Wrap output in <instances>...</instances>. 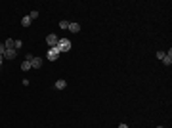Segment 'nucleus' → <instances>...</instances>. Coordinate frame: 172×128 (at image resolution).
I'll return each instance as SVG.
<instances>
[{"label": "nucleus", "mask_w": 172, "mask_h": 128, "mask_svg": "<svg viewBox=\"0 0 172 128\" xmlns=\"http://www.w3.org/2000/svg\"><path fill=\"white\" fill-rule=\"evenodd\" d=\"M57 50L63 54V52H69L71 50V40H69L67 37H61L59 40H57Z\"/></svg>", "instance_id": "f257e3e1"}, {"label": "nucleus", "mask_w": 172, "mask_h": 128, "mask_svg": "<svg viewBox=\"0 0 172 128\" xmlns=\"http://www.w3.org/2000/svg\"><path fill=\"white\" fill-rule=\"evenodd\" d=\"M59 54H61V52L57 50V46H54V48H48V54H46V59H48V61H56V59L59 58Z\"/></svg>", "instance_id": "f03ea898"}, {"label": "nucleus", "mask_w": 172, "mask_h": 128, "mask_svg": "<svg viewBox=\"0 0 172 128\" xmlns=\"http://www.w3.org/2000/svg\"><path fill=\"white\" fill-rule=\"evenodd\" d=\"M57 40H59V37H57V35H54V33H52V35H48V37H46V42H48V46H50V48L57 46Z\"/></svg>", "instance_id": "7ed1b4c3"}, {"label": "nucleus", "mask_w": 172, "mask_h": 128, "mask_svg": "<svg viewBox=\"0 0 172 128\" xmlns=\"http://www.w3.org/2000/svg\"><path fill=\"white\" fill-rule=\"evenodd\" d=\"M29 63H31V69H40V67H42V63H44V59L42 58H33Z\"/></svg>", "instance_id": "20e7f679"}, {"label": "nucleus", "mask_w": 172, "mask_h": 128, "mask_svg": "<svg viewBox=\"0 0 172 128\" xmlns=\"http://www.w3.org/2000/svg\"><path fill=\"white\" fill-rule=\"evenodd\" d=\"M163 63H165L166 67H170V65H172V50L165 52V58H163Z\"/></svg>", "instance_id": "39448f33"}, {"label": "nucleus", "mask_w": 172, "mask_h": 128, "mask_svg": "<svg viewBox=\"0 0 172 128\" xmlns=\"http://www.w3.org/2000/svg\"><path fill=\"white\" fill-rule=\"evenodd\" d=\"M4 46H6V50H15V40L14 38H8V40L4 42Z\"/></svg>", "instance_id": "423d86ee"}, {"label": "nucleus", "mask_w": 172, "mask_h": 128, "mask_svg": "<svg viewBox=\"0 0 172 128\" xmlns=\"http://www.w3.org/2000/svg\"><path fill=\"white\" fill-rule=\"evenodd\" d=\"M15 55H17L15 50H6V52H4V58H6V59H15Z\"/></svg>", "instance_id": "0eeeda50"}, {"label": "nucleus", "mask_w": 172, "mask_h": 128, "mask_svg": "<svg viewBox=\"0 0 172 128\" xmlns=\"http://www.w3.org/2000/svg\"><path fill=\"white\" fill-rule=\"evenodd\" d=\"M69 31H71L73 35H77L80 31V25H79V23H69Z\"/></svg>", "instance_id": "6e6552de"}, {"label": "nucleus", "mask_w": 172, "mask_h": 128, "mask_svg": "<svg viewBox=\"0 0 172 128\" xmlns=\"http://www.w3.org/2000/svg\"><path fill=\"white\" fill-rule=\"evenodd\" d=\"M65 86H67V82H65V81H63V78H59V81H57V82H56V88H57V90H63V88H65Z\"/></svg>", "instance_id": "1a4fd4ad"}, {"label": "nucleus", "mask_w": 172, "mask_h": 128, "mask_svg": "<svg viewBox=\"0 0 172 128\" xmlns=\"http://www.w3.org/2000/svg\"><path fill=\"white\" fill-rule=\"evenodd\" d=\"M21 25L23 27H29V25H31V17H29V15H25V17L21 19Z\"/></svg>", "instance_id": "9d476101"}, {"label": "nucleus", "mask_w": 172, "mask_h": 128, "mask_svg": "<svg viewBox=\"0 0 172 128\" xmlns=\"http://www.w3.org/2000/svg\"><path fill=\"white\" fill-rule=\"evenodd\" d=\"M21 69L23 71H29V69H31V63H29V61H23L21 63Z\"/></svg>", "instance_id": "9b49d317"}, {"label": "nucleus", "mask_w": 172, "mask_h": 128, "mask_svg": "<svg viewBox=\"0 0 172 128\" xmlns=\"http://www.w3.org/2000/svg\"><path fill=\"white\" fill-rule=\"evenodd\" d=\"M59 27L61 29H69V21H59Z\"/></svg>", "instance_id": "f8f14e48"}, {"label": "nucleus", "mask_w": 172, "mask_h": 128, "mask_svg": "<svg viewBox=\"0 0 172 128\" xmlns=\"http://www.w3.org/2000/svg\"><path fill=\"white\" fill-rule=\"evenodd\" d=\"M29 17H31V19H36V17H38V12H31V14H29Z\"/></svg>", "instance_id": "ddd939ff"}, {"label": "nucleus", "mask_w": 172, "mask_h": 128, "mask_svg": "<svg viewBox=\"0 0 172 128\" xmlns=\"http://www.w3.org/2000/svg\"><path fill=\"white\" fill-rule=\"evenodd\" d=\"M4 52H6V46H4V42H0V55H4Z\"/></svg>", "instance_id": "4468645a"}, {"label": "nucleus", "mask_w": 172, "mask_h": 128, "mask_svg": "<svg viewBox=\"0 0 172 128\" xmlns=\"http://www.w3.org/2000/svg\"><path fill=\"white\" fill-rule=\"evenodd\" d=\"M21 46H23V42L19 40V38H17V40H15V50H19V48H21Z\"/></svg>", "instance_id": "2eb2a0df"}, {"label": "nucleus", "mask_w": 172, "mask_h": 128, "mask_svg": "<svg viewBox=\"0 0 172 128\" xmlns=\"http://www.w3.org/2000/svg\"><path fill=\"white\" fill-rule=\"evenodd\" d=\"M163 58H165V52H157V59H161V61H163Z\"/></svg>", "instance_id": "dca6fc26"}, {"label": "nucleus", "mask_w": 172, "mask_h": 128, "mask_svg": "<svg viewBox=\"0 0 172 128\" xmlns=\"http://www.w3.org/2000/svg\"><path fill=\"white\" fill-rule=\"evenodd\" d=\"M119 128H128V124H124V122H121V124H119Z\"/></svg>", "instance_id": "f3484780"}, {"label": "nucleus", "mask_w": 172, "mask_h": 128, "mask_svg": "<svg viewBox=\"0 0 172 128\" xmlns=\"http://www.w3.org/2000/svg\"><path fill=\"white\" fill-rule=\"evenodd\" d=\"M2 61H4V55H0V67H2Z\"/></svg>", "instance_id": "a211bd4d"}, {"label": "nucleus", "mask_w": 172, "mask_h": 128, "mask_svg": "<svg viewBox=\"0 0 172 128\" xmlns=\"http://www.w3.org/2000/svg\"><path fill=\"white\" fill-rule=\"evenodd\" d=\"M157 128H165V126H157Z\"/></svg>", "instance_id": "6ab92c4d"}]
</instances>
